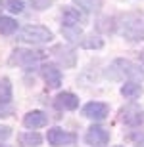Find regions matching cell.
<instances>
[{"label": "cell", "mask_w": 144, "mask_h": 147, "mask_svg": "<svg viewBox=\"0 0 144 147\" xmlns=\"http://www.w3.org/2000/svg\"><path fill=\"white\" fill-rule=\"evenodd\" d=\"M121 34L125 40H129V42H142L144 40V21L142 17L134 16V13H131V16H125L121 19Z\"/></svg>", "instance_id": "1"}, {"label": "cell", "mask_w": 144, "mask_h": 147, "mask_svg": "<svg viewBox=\"0 0 144 147\" xmlns=\"http://www.w3.org/2000/svg\"><path fill=\"white\" fill-rule=\"evenodd\" d=\"M44 59H46V52H40V50L17 48L10 55V63L12 65H19V67H33Z\"/></svg>", "instance_id": "2"}, {"label": "cell", "mask_w": 144, "mask_h": 147, "mask_svg": "<svg viewBox=\"0 0 144 147\" xmlns=\"http://www.w3.org/2000/svg\"><path fill=\"white\" fill-rule=\"evenodd\" d=\"M54 38L52 31L42 25H25V27L19 31V40L23 42H31V44H44L50 42Z\"/></svg>", "instance_id": "3"}, {"label": "cell", "mask_w": 144, "mask_h": 147, "mask_svg": "<svg viewBox=\"0 0 144 147\" xmlns=\"http://www.w3.org/2000/svg\"><path fill=\"white\" fill-rule=\"evenodd\" d=\"M111 69L115 71L117 76H127L131 78V82H142L144 80V71L142 67L133 63L131 59H115Z\"/></svg>", "instance_id": "4"}, {"label": "cell", "mask_w": 144, "mask_h": 147, "mask_svg": "<svg viewBox=\"0 0 144 147\" xmlns=\"http://www.w3.org/2000/svg\"><path fill=\"white\" fill-rule=\"evenodd\" d=\"M119 119H121L123 124L131 126V128H136V126H140L144 122V111L136 103H129L119 109Z\"/></svg>", "instance_id": "5"}, {"label": "cell", "mask_w": 144, "mask_h": 147, "mask_svg": "<svg viewBox=\"0 0 144 147\" xmlns=\"http://www.w3.org/2000/svg\"><path fill=\"white\" fill-rule=\"evenodd\" d=\"M46 140L52 147H63V145H75L77 142V136L73 134V132H66L54 126V128H50L48 134H46Z\"/></svg>", "instance_id": "6"}, {"label": "cell", "mask_w": 144, "mask_h": 147, "mask_svg": "<svg viewBox=\"0 0 144 147\" xmlns=\"http://www.w3.org/2000/svg\"><path fill=\"white\" fill-rule=\"evenodd\" d=\"M85 140L92 147H104L110 142V132L106 130V128H102V126H90Z\"/></svg>", "instance_id": "7"}, {"label": "cell", "mask_w": 144, "mask_h": 147, "mask_svg": "<svg viewBox=\"0 0 144 147\" xmlns=\"http://www.w3.org/2000/svg\"><path fill=\"white\" fill-rule=\"evenodd\" d=\"M110 113V107L102 101H90L83 107V115L90 120H104Z\"/></svg>", "instance_id": "8"}, {"label": "cell", "mask_w": 144, "mask_h": 147, "mask_svg": "<svg viewBox=\"0 0 144 147\" xmlns=\"http://www.w3.org/2000/svg\"><path fill=\"white\" fill-rule=\"evenodd\" d=\"M52 55H54L63 67H73L75 65V59H77L75 50H73L71 46H63V44L54 46V48H52Z\"/></svg>", "instance_id": "9"}, {"label": "cell", "mask_w": 144, "mask_h": 147, "mask_svg": "<svg viewBox=\"0 0 144 147\" xmlns=\"http://www.w3.org/2000/svg\"><path fill=\"white\" fill-rule=\"evenodd\" d=\"M40 75H42L44 82L50 88H58L61 84V71L58 69V65H54V63H44L42 69H40Z\"/></svg>", "instance_id": "10"}, {"label": "cell", "mask_w": 144, "mask_h": 147, "mask_svg": "<svg viewBox=\"0 0 144 147\" xmlns=\"http://www.w3.org/2000/svg\"><path fill=\"white\" fill-rule=\"evenodd\" d=\"M46 124H48V117L42 111H29L23 117V126L29 130H37V128H42Z\"/></svg>", "instance_id": "11"}, {"label": "cell", "mask_w": 144, "mask_h": 147, "mask_svg": "<svg viewBox=\"0 0 144 147\" xmlns=\"http://www.w3.org/2000/svg\"><path fill=\"white\" fill-rule=\"evenodd\" d=\"M83 21V13L77 10V8H63V13H61V27H73V25H79Z\"/></svg>", "instance_id": "12"}, {"label": "cell", "mask_w": 144, "mask_h": 147, "mask_svg": "<svg viewBox=\"0 0 144 147\" xmlns=\"http://www.w3.org/2000/svg\"><path fill=\"white\" fill-rule=\"evenodd\" d=\"M56 103H58V107H61V109L75 111L79 107V98L75 96V94H71V92H61V94H58Z\"/></svg>", "instance_id": "13"}, {"label": "cell", "mask_w": 144, "mask_h": 147, "mask_svg": "<svg viewBox=\"0 0 144 147\" xmlns=\"http://www.w3.org/2000/svg\"><path fill=\"white\" fill-rule=\"evenodd\" d=\"M17 142H19V147H37L42 143V136L39 132H23L17 136Z\"/></svg>", "instance_id": "14"}, {"label": "cell", "mask_w": 144, "mask_h": 147, "mask_svg": "<svg viewBox=\"0 0 144 147\" xmlns=\"http://www.w3.org/2000/svg\"><path fill=\"white\" fill-rule=\"evenodd\" d=\"M142 94V86L139 82H127L121 86V96H125L127 99H134Z\"/></svg>", "instance_id": "15"}, {"label": "cell", "mask_w": 144, "mask_h": 147, "mask_svg": "<svg viewBox=\"0 0 144 147\" xmlns=\"http://www.w3.org/2000/svg\"><path fill=\"white\" fill-rule=\"evenodd\" d=\"M17 29V21L8 16H0V34H14Z\"/></svg>", "instance_id": "16"}, {"label": "cell", "mask_w": 144, "mask_h": 147, "mask_svg": "<svg viewBox=\"0 0 144 147\" xmlns=\"http://www.w3.org/2000/svg\"><path fill=\"white\" fill-rule=\"evenodd\" d=\"M12 101V82L10 78H0V103H10Z\"/></svg>", "instance_id": "17"}, {"label": "cell", "mask_w": 144, "mask_h": 147, "mask_svg": "<svg viewBox=\"0 0 144 147\" xmlns=\"http://www.w3.org/2000/svg\"><path fill=\"white\" fill-rule=\"evenodd\" d=\"M79 8H83L85 11H98L104 4V0H73Z\"/></svg>", "instance_id": "18"}, {"label": "cell", "mask_w": 144, "mask_h": 147, "mask_svg": "<svg viewBox=\"0 0 144 147\" xmlns=\"http://www.w3.org/2000/svg\"><path fill=\"white\" fill-rule=\"evenodd\" d=\"M81 46H83L85 50H100L102 46H104V40H102L100 36L90 34V36H87V38L81 40Z\"/></svg>", "instance_id": "19"}, {"label": "cell", "mask_w": 144, "mask_h": 147, "mask_svg": "<svg viewBox=\"0 0 144 147\" xmlns=\"http://www.w3.org/2000/svg\"><path fill=\"white\" fill-rule=\"evenodd\" d=\"M61 33H63V36L67 38V40H77L79 36H81V25H73V27H61Z\"/></svg>", "instance_id": "20"}, {"label": "cell", "mask_w": 144, "mask_h": 147, "mask_svg": "<svg viewBox=\"0 0 144 147\" xmlns=\"http://www.w3.org/2000/svg\"><path fill=\"white\" fill-rule=\"evenodd\" d=\"M6 8H8L12 13H21L23 11V2L21 0H8V2H6Z\"/></svg>", "instance_id": "21"}, {"label": "cell", "mask_w": 144, "mask_h": 147, "mask_svg": "<svg viewBox=\"0 0 144 147\" xmlns=\"http://www.w3.org/2000/svg\"><path fill=\"white\" fill-rule=\"evenodd\" d=\"M52 2H54V0H31V4H33L35 10H46Z\"/></svg>", "instance_id": "22"}, {"label": "cell", "mask_w": 144, "mask_h": 147, "mask_svg": "<svg viewBox=\"0 0 144 147\" xmlns=\"http://www.w3.org/2000/svg\"><path fill=\"white\" fill-rule=\"evenodd\" d=\"M12 113H14L12 103H0V117H10Z\"/></svg>", "instance_id": "23"}, {"label": "cell", "mask_w": 144, "mask_h": 147, "mask_svg": "<svg viewBox=\"0 0 144 147\" xmlns=\"http://www.w3.org/2000/svg\"><path fill=\"white\" fill-rule=\"evenodd\" d=\"M10 136H12V128L10 126H2L0 124V142H2V140H8Z\"/></svg>", "instance_id": "24"}, {"label": "cell", "mask_w": 144, "mask_h": 147, "mask_svg": "<svg viewBox=\"0 0 144 147\" xmlns=\"http://www.w3.org/2000/svg\"><path fill=\"white\" fill-rule=\"evenodd\" d=\"M134 147H144V134H140V138H136Z\"/></svg>", "instance_id": "25"}, {"label": "cell", "mask_w": 144, "mask_h": 147, "mask_svg": "<svg viewBox=\"0 0 144 147\" xmlns=\"http://www.w3.org/2000/svg\"><path fill=\"white\" fill-rule=\"evenodd\" d=\"M140 59H142V61H144V52H142V54H140Z\"/></svg>", "instance_id": "26"}, {"label": "cell", "mask_w": 144, "mask_h": 147, "mask_svg": "<svg viewBox=\"0 0 144 147\" xmlns=\"http://www.w3.org/2000/svg\"><path fill=\"white\" fill-rule=\"evenodd\" d=\"M0 147H8V145H2V143H0Z\"/></svg>", "instance_id": "27"}, {"label": "cell", "mask_w": 144, "mask_h": 147, "mask_svg": "<svg viewBox=\"0 0 144 147\" xmlns=\"http://www.w3.org/2000/svg\"><path fill=\"white\" fill-rule=\"evenodd\" d=\"M117 147H121V145H117Z\"/></svg>", "instance_id": "28"}]
</instances>
